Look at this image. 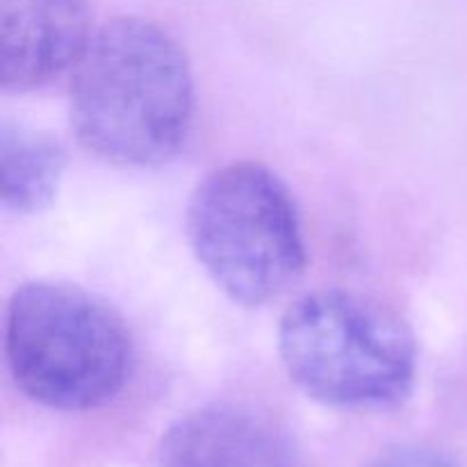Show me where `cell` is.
Here are the masks:
<instances>
[{
    "label": "cell",
    "mask_w": 467,
    "mask_h": 467,
    "mask_svg": "<svg viewBox=\"0 0 467 467\" xmlns=\"http://www.w3.org/2000/svg\"><path fill=\"white\" fill-rule=\"evenodd\" d=\"M68 114L80 144L105 162L160 167L190 140L196 91L190 59L171 32L119 16L73 68Z\"/></svg>",
    "instance_id": "cell-1"
},
{
    "label": "cell",
    "mask_w": 467,
    "mask_h": 467,
    "mask_svg": "<svg viewBox=\"0 0 467 467\" xmlns=\"http://www.w3.org/2000/svg\"><path fill=\"white\" fill-rule=\"evenodd\" d=\"M9 377L44 409L82 413L117 400L135 365L121 315L100 296L55 281L23 283L5 308Z\"/></svg>",
    "instance_id": "cell-2"
},
{
    "label": "cell",
    "mask_w": 467,
    "mask_h": 467,
    "mask_svg": "<svg viewBox=\"0 0 467 467\" xmlns=\"http://www.w3.org/2000/svg\"><path fill=\"white\" fill-rule=\"evenodd\" d=\"M278 354L306 397L340 410L397 409L418 379V345L404 319L340 287L308 292L283 313Z\"/></svg>",
    "instance_id": "cell-3"
},
{
    "label": "cell",
    "mask_w": 467,
    "mask_h": 467,
    "mask_svg": "<svg viewBox=\"0 0 467 467\" xmlns=\"http://www.w3.org/2000/svg\"><path fill=\"white\" fill-rule=\"evenodd\" d=\"M187 237L210 281L244 308L276 299L306 267L295 199L258 162H231L196 185L187 205Z\"/></svg>",
    "instance_id": "cell-4"
},
{
    "label": "cell",
    "mask_w": 467,
    "mask_h": 467,
    "mask_svg": "<svg viewBox=\"0 0 467 467\" xmlns=\"http://www.w3.org/2000/svg\"><path fill=\"white\" fill-rule=\"evenodd\" d=\"M89 0H0V89L27 94L85 57Z\"/></svg>",
    "instance_id": "cell-5"
},
{
    "label": "cell",
    "mask_w": 467,
    "mask_h": 467,
    "mask_svg": "<svg viewBox=\"0 0 467 467\" xmlns=\"http://www.w3.org/2000/svg\"><path fill=\"white\" fill-rule=\"evenodd\" d=\"M158 467H308L272 418L240 404L181 415L158 445Z\"/></svg>",
    "instance_id": "cell-6"
},
{
    "label": "cell",
    "mask_w": 467,
    "mask_h": 467,
    "mask_svg": "<svg viewBox=\"0 0 467 467\" xmlns=\"http://www.w3.org/2000/svg\"><path fill=\"white\" fill-rule=\"evenodd\" d=\"M67 150L46 132L21 123L0 126V203L7 213L39 214L57 199Z\"/></svg>",
    "instance_id": "cell-7"
},
{
    "label": "cell",
    "mask_w": 467,
    "mask_h": 467,
    "mask_svg": "<svg viewBox=\"0 0 467 467\" xmlns=\"http://www.w3.org/2000/svg\"><path fill=\"white\" fill-rule=\"evenodd\" d=\"M369 467H461L442 451L424 445H397L381 451Z\"/></svg>",
    "instance_id": "cell-8"
}]
</instances>
